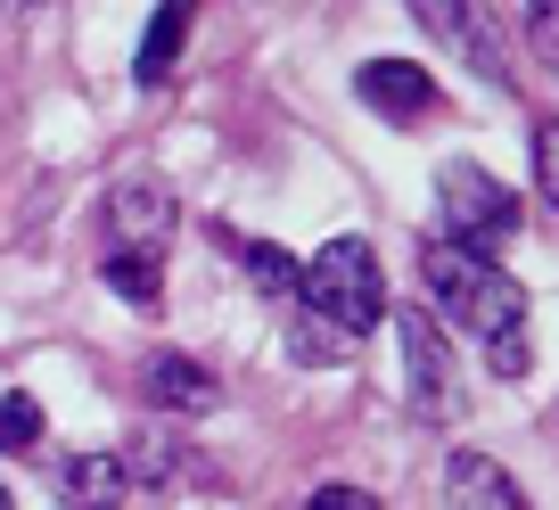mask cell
Segmentation results:
<instances>
[{
	"label": "cell",
	"instance_id": "cell-1",
	"mask_svg": "<svg viewBox=\"0 0 559 510\" xmlns=\"http://www.w3.org/2000/svg\"><path fill=\"white\" fill-rule=\"evenodd\" d=\"M419 281H428V297H437V321H453V330H469L477 346H486L493 379H526V370H535L526 288L510 281L493 256L453 247V239H419Z\"/></svg>",
	"mask_w": 559,
	"mask_h": 510
},
{
	"label": "cell",
	"instance_id": "cell-2",
	"mask_svg": "<svg viewBox=\"0 0 559 510\" xmlns=\"http://www.w3.org/2000/svg\"><path fill=\"white\" fill-rule=\"evenodd\" d=\"M288 305H305L313 321H330L337 337L362 346V337L379 330V313H386V272H379V256H370V239H330L321 256H305Z\"/></svg>",
	"mask_w": 559,
	"mask_h": 510
},
{
	"label": "cell",
	"instance_id": "cell-3",
	"mask_svg": "<svg viewBox=\"0 0 559 510\" xmlns=\"http://www.w3.org/2000/svg\"><path fill=\"white\" fill-rule=\"evenodd\" d=\"M510 230H519V198H510L502 181L486 174V165H469V157L444 165V174H437V239L493 256Z\"/></svg>",
	"mask_w": 559,
	"mask_h": 510
},
{
	"label": "cell",
	"instance_id": "cell-4",
	"mask_svg": "<svg viewBox=\"0 0 559 510\" xmlns=\"http://www.w3.org/2000/svg\"><path fill=\"white\" fill-rule=\"evenodd\" d=\"M403 9L419 17V34H437L444 58H461V67H469L486 91H510V83H519L510 41H502V25H493L486 0H403Z\"/></svg>",
	"mask_w": 559,
	"mask_h": 510
},
{
	"label": "cell",
	"instance_id": "cell-5",
	"mask_svg": "<svg viewBox=\"0 0 559 510\" xmlns=\"http://www.w3.org/2000/svg\"><path fill=\"white\" fill-rule=\"evenodd\" d=\"M395 337H403V379H412V412L419 420H461V363H453V337H444V321L437 313H403L395 321Z\"/></svg>",
	"mask_w": 559,
	"mask_h": 510
},
{
	"label": "cell",
	"instance_id": "cell-6",
	"mask_svg": "<svg viewBox=\"0 0 559 510\" xmlns=\"http://www.w3.org/2000/svg\"><path fill=\"white\" fill-rule=\"evenodd\" d=\"M99 214H107V247H148V256H165V239H174V223H181L157 181H116Z\"/></svg>",
	"mask_w": 559,
	"mask_h": 510
},
{
	"label": "cell",
	"instance_id": "cell-7",
	"mask_svg": "<svg viewBox=\"0 0 559 510\" xmlns=\"http://www.w3.org/2000/svg\"><path fill=\"white\" fill-rule=\"evenodd\" d=\"M354 91H362V107H379L386 123H419L437 107V83H428L419 58H370V67L354 74Z\"/></svg>",
	"mask_w": 559,
	"mask_h": 510
},
{
	"label": "cell",
	"instance_id": "cell-8",
	"mask_svg": "<svg viewBox=\"0 0 559 510\" xmlns=\"http://www.w3.org/2000/svg\"><path fill=\"white\" fill-rule=\"evenodd\" d=\"M140 395H148L157 412H190V420L223 404V388H214L190 354H148V363H140Z\"/></svg>",
	"mask_w": 559,
	"mask_h": 510
},
{
	"label": "cell",
	"instance_id": "cell-9",
	"mask_svg": "<svg viewBox=\"0 0 559 510\" xmlns=\"http://www.w3.org/2000/svg\"><path fill=\"white\" fill-rule=\"evenodd\" d=\"M123 494H132V477H123L116 453H74L58 470V502L67 510H123Z\"/></svg>",
	"mask_w": 559,
	"mask_h": 510
},
{
	"label": "cell",
	"instance_id": "cell-10",
	"mask_svg": "<svg viewBox=\"0 0 559 510\" xmlns=\"http://www.w3.org/2000/svg\"><path fill=\"white\" fill-rule=\"evenodd\" d=\"M444 494H453V510H526V494L510 486V470H502V461H486V453H453Z\"/></svg>",
	"mask_w": 559,
	"mask_h": 510
},
{
	"label": "cell",
	"instance_id": "cell-11",
	"mask_svg": "<svg viewBox=\"0 0 559 510\" xmlns=\"http://www.w3.org/2000/svg\"><path fill=\"white\" fill-rule=\"evenodd\" d=\"M190 17H198V0H165L157 17H148V34H140V58H132V83L157 91L165 74L181 67V41H190Z\"/></svg>",
	"mask_w": 559,
	"mask_h": 510
},
{
	"label": "cell",
	"instance_id": "cell-12",
	"mask_svg": "<svg viewBox=\"0 0 559 510\" xmlns=\"http://www.w3.org/2000/svg\"><path fill=\"white\" fill-rule=\"evenodd\" d=\"M214 247H230V256H239V272H247V281H255L272 305L297 297V256H288V247H272V239H239V230H223V223H214Z\"/></svg>",
	"mask_w": 559,
	"mask_h": 510
},
{
	"label": "cell",
	"instance_id": "cell-13",
	"mask_svg": "<svg viewBox=\"0 0 559 510\" xmlns=\"http://www.w3.org/2000/svg\"><path fill=\"white\" fill-rule=\"evenodd\" d=\"M99 281L116 288L123 305H157L165 297V256H148V247H107Z\"/></svg>",
	"mask_w": 559,
	"mask_h": 510
},
{
	"label": "cell",
	"instance_id": "cell-14",
	"mask_svg": "<svg viewBox=\"0 0 559 510\" xmlns=\"http://www.w3.org/2000/svg\"><path fill=\"white\" fill-rule=\"evenodd\" d=\"M280 337H288V363H346V354H354V337H337L330 330V321H313V313H305V305H288V330H280Z\"/></svg>",
	"mask_w": 559,
	"mask_h": 510
},
{
	"label": "cell",
	"instance_id": "cell-15",
	"mask_svg": "<svg viewBox=\"0 0 559 510\" xmlns=\"http://www.w3.org/2000/svg\"><path fill=\"white\" fill-rule=\"evenodd\" d=\"M50 437V420H41V404L25 388H9L0 395V453H34V444Z\"/></svg>",
	"mask_w": 559,
	"mask_h": 510
},
{
	"label": "cell",
	"instance_id": "cell-16",
	"mask_svg": "<svg viewBox=\"0 0 559 510\" xmlns=\"http://www.w3.org/2000/svg\"><path fill=\"white\" fill-rule=\"evenodd\" d=\"M123 477L132 486H174V470H181V444L174 437H140V444H123Z\"/></svg>",
	"mask_w": 559,
	"mask_h": 510
},
{
	"label": "cell",
	"instance_id": "cell-17",
	"mask_svg": "<svg viewBox=\"0 0 559 510\" xmlns=\"http://www.w3.org/2000/svg\"><path fill=\"white\" fill-rule=\"evenodd\" d=\"M526 157H535V190H543V206H559V132H551V123H535V132H526Z\"/></svg>",
	"mask_w": 559,
	"mask_h": 510
},
{
	"label": "cell",
	"instance_id": "cell-18",
	"mask_svg": "<svg viewBox=\"0 0 559 510\" xmlns=\"http://www.w3.org/2000/svg\"><path fill=\"white\" fill-rule=\"evenodd\" d=\"M526 34H535V50L551 58V41H559V0H526Z\"/></svg>",
	"mask_w": 559,
	"mask_h": 510
},
{
	"label": "cell",
	"instance_id": "cell-19",
	"mask_svg": "<svg viewBox=\"0 0 559 510\" xmlns=\"http://www.w3.org/2000/svg\"><path fill=\"white\" fill-rule=\"evenodd\" d=\"M305 510H379V494H362V486H321Z\"/></svg>",
	"mask_w": 559,
	"mask_h": 510
},
{
	"label": "cell",
	"instance_id": "cell-20",
	"mask_svg": "<svg viewBox=\"0 0 559 510\" xmlns=\"http://www.w3.org/2000/svg\"><path fill=\"white\" fill-rule=\"evenodd\" d=\"M0 510H17V502H9V486H0Z\"/></svg>",
	"mask_w": 559,
	"mask_h": 510
}]
</instances>
